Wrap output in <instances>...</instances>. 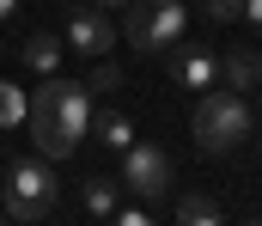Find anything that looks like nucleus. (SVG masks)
Returning <instances> with one entry per match:
<instances>
[{"mask_svg":"<svg viewBox=\"0 0 262 226\" xmlns=\"http://www.w3.org/2000/svg\"><path fill=\"white\" fill-rule=\"evenodd\" d=\"M25 129H31V141H37L43 159H67V153L92 135V86H85V79L43 74V86L31 92V116H25Z\"/></svg>","mask_w":262,"mask_h":226,"instance_id":"f257e3e1","label":"nucleus"},{"mask_svg":"<svg viewBox=\"0 0 262 226\" xmlns=\"http://www.w3.org/2000/svg\"><path fill=\"white\" fill-rule=\"evenodd\" d=\"M189 129H195V147L201 153H232V147H244L250 135H256V110H250V98L244 92H201V104H195V116H189Z\"/></svg>","mask_w":262,"mask_h":226,"instance_id":"f03ea898","label":"nucleus"},{"mask_svg":"<svg viewBox=\"0 0 262 226\" xmlns=\"http://www.w3.org/2000/svg\"><path fill=\"white\" fill-rule=\"evenodd\" d=\"M55 208H61V177H55V159H18L12 171H6V214L25 226L37 220H55Z\"/></svg>","mask_w":262,"mask_h":226,"instance_id":"7ed1b4c3","label":"nucleus"},{"mask_svg":"<svg viewBox=\"0 0 262 226\" xmlns=\"http://www.w3.org/2000/svg\"><path fill=\"white\" fill-rule=\"evenodd\" d=\"M183 25H189V6L183 0H128L122 6V37H128V49H140V55L171 49L183 37Z\"/></svg>","mask_w":262,"mask_h":226,"instance_id":"20e7f679","label":"nucleus"},{"mask_svg":"<svg viewBox=\"0 0 262 226\" xmlns=\"http://www.w3.org/2000/svg\"><path fill=\"white\" fill-rule=\"evenodd\" d=\"M171 183H177V165H171L165 147H152V141H128L122 147V190H134L140 202H165Z\"/></svg>","mask_w":262,"mask_h":226,"instance_id":"39448f33","label":"nucleus"},{"mask_svg":"<svg viewBox=\"0 0 262 226\" xmlns=\"http://www.w3.org/2000/svg\"><path fill=\"white\" fill-rule=\"evenodd\" d=\"M110 43H116V18L104 12V6H79V12H67V49L73 55H110Z\"/></svg>","mask_w":262,"mask_h":226,"instance_id":"423d86ee","label":"nucleus"},{"mask_svg":"<svg viewBox=\"0 0 262 226\" xmlns=\"http://www.w3.org/2000/svg\"><path fill=\"white\" fill-rule=\"evenodd\" d=\"M165 74H171V86H189V92H207L213 86V55L201 49V43H171V61H165Z\"/></svg>","mask_w":262,"mask_h":226,"instance_id":"0eeeda50","label":"nucleus"},{"mask_svg":"<svg viewBox=\"0 0 262 226\" xmlns=\"http://www.w3.org/2000/svg\"><path fill=\"white\" fill-rule=\"evenodd\" d=\"M220 79H226L232 92H256V86H262V55H256V49H244V43H238V49H226Z\"/></svg>","mask_w":262,"mask_h":226,"instance_id":"6e6552de","label":"nucleus"},{"mask_svg":"<svg viewBox=\"0 0 262 226\" xmlns=\"http://www.w3.org/2000/svg\"><path fill=\"white\" fill-rule=\"evenodd\" d=\"M25 68L37 79L55 74V68H61V37H55V31H31V37H25Z\"/></svg>","mask_w":262,"mask_h":226,"instance_id":"1a4fd4ad","label":"nucleus"},{"mask_svg":"<svg viewBox=\"0 0 262 226\" xmlns=\"http://www.w3.org/2000/svg\"><path fill=\"white\" fill-rule=\"evenodd\" d=\"M116 196H122L116 177H85V183H79V202H85L92 220H110V214H116Z\"/></svg>","mask_w":262,"mask_h":226,"instance_id":"9d476101","label":"nucleus"},{"mask_svg":"<svg viewBox=\"0 0 262 226\" xmlns=\"http://www.w3.org/2000/svg\"><path fill=\"white\" fill-rule=\"evenodd\" d=\"M25 116H31V92L18 79H0V129H18Z\"/></svg>","mask_w":262,"mask_h":226,"instance_id":"9b49d317","label":"nucleus"},{"mask_svg":"<svg viewBox=\"0 0 262 226\" xmlns=\"http://www.w3.org/2000/svg\"><path fill=\"white\" fill-rule=\"evenodd\" d=\"M171 214H177V220H189V226H213V220H220V202L189 190V196H177V208H171Z\"/></svg>","mask_w":262,"mask_h":226,"instance_id":"f8f14e48","label":"nucleus"},{"mask_svg":"<svg viewBox=\"0 0 262 226\" xmlns=\"http://www.w3.org/2000/svg\"><path fill=\"white\" fill-rule=\"evenodd\" d=\"M92 129H98V141H104V147H116V153H122V147L134 141V122L122 116V110H104V116H98Z\"/></svg>","mask_w":262,"mask_h":226,"instance_id":"ddd939ff","label":"nucleus"},{"mask_svg":"<svg viewBox=\"0 0 262 226\" xmlns=\"http://www.w3.org/2000/svg\"><path fill=\"white\" fill-rule=\"evenodd\" d=\"M195 12L207 25H238L244 18V0H195Z\"/></svg>","mask_w":262,"mask_h":226,"instance_id":"4468645a","label":"nucleus"},{"mask_svg":"<svg viewBox=\"0 0 262 226\" xmlns=\"http://www.w3.org/2000/svg\"><path fill=\"white\" fill-rule=\"evenodd\" d=\"M85 86H92V92H122L128 79H122V68H110V61L98 55V68H92V79H85Z\"/></svg>","mask_w":262,"mask_h":226,"instance_id":"2eb2a0df","label":"nucleus"},{"mask_svg":"<svg viewBox=\"0 0 262 226\" xmlns=\"http://www.w3.org/2000/svg\"><path fill=\"white\" fill-rule=\"evenodd\" d=\"M244 18H250V25L262 31V0H244Z\"/></svg>","mask_w":262,"mask_h":226,"instance_id":"dca6fc26","label":"nucleus"},{"mask_svg":"<svg viewBox=\"0 0 262 226\" xmlns=\"http://www.w3.org/2000/svg\"><path fill=\"white\" fill-rule=\"evenodd\" d=\"M12 12H18V0H0V18H12Z\"/></svg>","mask_w":262,"mask_h":226,"instance_id":"f3484780","label":"nucleus"},{"mask_svg":"<svg viewBox=\"0 0 262 226\" xmlns=\"http://www.w3.org/2000/svg\"><path fill=\"white\" fill-rule=\"evenodd\" d=\"M92 6H104V12H110V6H122V0H92Z\"/></svg>","mask_w":262,"mask_h":226,"instance_id":"a211bd4d","label":"nucleus"},{"mask_svg":"<svg viewBox=\"0 0 262 226\" xmlns=\"http://www.w3.org/2000/svg\"><path fill=\"white\" fill-rule=\"evenodd\" d=\"M122 6H128V0H122Z\"/></svg>","mask_w":262,"mask_h":226,"instance_id":"6ab92c4d","label":"nucleus"},{"mask_svg":"<svg viewBox=\"0 0 262 226\" xmlns=\"http://www.w3.org/2000/svg\"><path fill=\"white\" fill-rule=\"evenodd\" d=\"M256 92H262V86H256Z\"/></svg>","mask_w":262,"mask_h":226,"instance_id":"aec40b11","label":"nucleus"}]
</instances>
